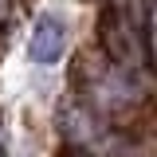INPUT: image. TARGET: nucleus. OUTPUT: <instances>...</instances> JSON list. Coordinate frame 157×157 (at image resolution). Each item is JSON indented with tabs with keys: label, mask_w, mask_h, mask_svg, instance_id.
<instances>
[{
	"label": "nucleus",
	"mask_w": 157,
	"mask_h": 157,
	"mask_svg": "<svg viewBox=\"0 0 157 157\" xmlns=\"http://www.w3.org/2000/svg\"><path fill=\"white\" fill-rule=\"evenodd\" d=\"M67 47V24L59 16H43L32 32V59L36 63H55Z\"/></svg>",
	"instance_id": "f257e3e1"
},
{
	"label": "nucleus",
	"mask_w": 157,
	"mask_h": 157,
	"mask_svg": "<svg viewBox=\"0 0 157 157\" xmlns=\"http://www.w3.org/2000/svg\"><path fill=\"white\" fill-rule=\"evenodd\" d=\"M0 4H4V0H0Z\"/></svg>",
	"instance_id": "f03ea898"
}]
</instances>
